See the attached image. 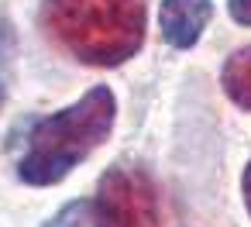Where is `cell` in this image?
I'll list each match as a JSON object with an SVG mask.
<instances>
[{"mask_svg": "<svg viewBox=\"0 0 251 227\" xmlns=\"http://www.w3.org/2000/svg\"><path fill=\"white\" fill-rule=\"evenodd\" d=\"M117 117V100L107 86H93L73 107L42 117L28 134V151L18 165V176L28 186L62 182L90 151H97Z\"/></svg>", "mask_w": 251, "mask_h": 227, "instance_id": "6da1fadb", "label": "cell"}, {"mask_svg": "<svg viewBox=\"0 0 251 227\" xmlns=\"http://www.w3.org/2000/svg\"><path fill=\"white\" fill-rule=\"evenodd\" d=\"M55 42L86 66H121L145 42V0H45Z\"/></svg>", "mask_w": 251, "mask_h": 227, "instance_id": "7a4b0ae2", "label": "cell"}, {"mask_svg": "<svg viewBox=\"0 0 251 227\" xmlns=\"http://www.w3.org/2000/svg\"><path fill=\"white\" fill-rule=\"evenodd\" d=\"M158 193L151 179L134 165H114L103 172L93 200V227H158Z\"/></svg>", "mask_w": 251, "mask_h": 227, "instance_id": "3957f363", "label": "cell"}, {"mask_svg": "<svg viewBox=\"0 0 251 227\" xmlns=\"http://www.w3.org/2000/svg\"><path fill=\"white\" fill-rule=\"evenodd\" d=\"M213 18V0H162L158 25L172 49H193Z\"/></svg>", "mask_w": 251, "mask_h": 227, "instance_id": "277c9868", "label": "cell"}, {"mask_svg": "<svg viewBox=\"0 0 251 227\" xmlns=\"http://www.w3.org/2000/svg\"><path fill=\"white\" fill-rule=\"evenodd\" d=\"M220 79H224L227 97H230L237 107L251 110V45H248V49H241V52H234V55L227 59V66H224Z\"/></svg>", "mask_w": 251, "mask_h": 227, "instance_id": "5b68a950", "label": "cell"}, {"mask_svg": "<svg viewBox=\"0 0 251 227\" xmlns=\"http://www.w3.org/2000/svg\"><path fill=\"white\" fill-rule=\"evenodd\" d=\"M86 210H90V206H86L83 200H79V203H66L45 227H83V224H86Z\"/></svg>", "mask_w": 251, "mask_h": 227, "instance_id": "8992f818", "label": "cell"}, {"mask_svg": "<svg viewBox=\"0 0 251 227\" xmlns=\"http://www.w3.org/2000/svg\"><path fill=\"white\" fill-rule=\"evenodd\" d=\"M227 11H230V18L237 25L251 28V0H227Z\"/></svg>", "mask_w": 251, "mask_h": 227, "instance_id": "52a82bcc", "label": "cell"}, {"mask_svg": "<svg viewBox=\"0 0 251 227\" xmlns=\"http://www.w3.org/2000/svg\"><path fill=\"white\" fill-rule=\"evenodd\" d=\"M241 189H244V206H248V213H251V162H248V169H244Z\"/></svg>", "mask_w": 251, "mask_h": 227, "instance_id": "ba28073f", "label": "cell"}, {"mask_svg": "<svg viewBox=\"0 0 251 227\" xmlns=\"http://www.w3.org/2000/svg\"><path fill=\"white\" fill-rule=\"evenodd\" d=\"M0 100H4V86H0Z\"/></svg>", "mask_w": 251, "mask_h": 227, "instance_id": "9c48e42d", "label": "cell"}]
</instances>
